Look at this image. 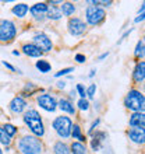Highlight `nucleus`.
<instances>
[{"label":"nucleus","mask_w":145,"mask_h":154,"mask_svg":"<svg viewBox=\"0 0 145 154\" xmlns=\"http://www.w3.org/2000/svg\"><path fill=\"white\" fill-rule=\"evenodd\" d=\"M18 149L22 154H40L43 151V144L39 137L32 134H25L18 142Z\"/></svg>","instance_id":"f257e3e1"},{"label":"nucleus","mask_w":145,"mask_h":154,"mask_svg":"<svg viewBox=\"0 0 145 154\" xmlns=\"http://www.w3.org/2000/svg\"><path fill=\"white\" fill-rule=\"evenodd\" d=\"M24 122L28 125V128L31 129L36 137H42L45 134V126L42 122V116L39 115V112L35 109H29L24 114Z\"/></svg>","instance_id":"f03ea898"},{"label":"nucleus","mask_w":145,"mask_h":154,"mask_svg":"<svg viewBox=\"0 0 145 154\" xmlns=\"http://www.w3.org/2000/svg\"><path fill=\"white\" fill-rule=\"evenodd\" d=\"M124 105L134 112H142L145 111V95H142L138 90H131L127 97L124 98Z\"/></svg>","instance_id":"7ed1b4c3"},{"label":"nucleus","mask_w":145,"mask_h":154,"mask_svg":"<svg viewBox=\"0 0 145 154\" xmlns=\"http://www.w3.org/2000/svg\"><path fill=\"white\" fill-rule=\"evenodd\" d=\"M53 129L56 130V133L63 139L70 137L71 134V119L67 116H57L55 121H53Z\"/></svg>","instance_id":"20e7f679"},{"label":"nucleus","mask_w":145,"mask_h":154,"mask_svg":"<svg viewBox=\"0 0 145 154\" xmlns=\"http://www.w3.org/2000/svg\"><path fill=\"white\" fill-rule=\"evenodd\" d=\"M17 28L16 24L10 20H1L0 21V41L1 42H10L16 38Z\"/></svg>","instance_id":"39448f33"},{"label":"nucleus","mask_w":145,"mask_h":154,"mask_svg":"<svg viewBox=\"0 0 145 154\" xmlns=\"http://www.w3.org/2000/svg\"><path fill=\"white\" fill-rule=\"evenodd\" d=\"M85 17H87V23L89 25H98L105 20L106 13L103 8L98 7V6H89V7H87Z\"/></svg>","instance_id":"423d86ee"},{"label":"nucleus","mask_w":145,"mask_h":154,"mask_svg":"<svg viewBox=\"0 0 145 154\" xmlns=\"http://www.w3.org/2000/svg\"><path fill=\"white\" fill-rule=\"evenodd\" d=\"M32 39H34V45H35L42 53L50 52V51H52V41H50V38H49L46 34L36 32Z\"/></svg>","instance_id":"0eeeda50"},{"label":"nucleus","mask_w":145,"mask_h":154,"mask_svg":"<svg viewBox=\"0 0 145 154\" xmlns=\"http://www.w3.org/2000/svg\"><path fill=\"white\" fill-rule=\"evenodd\" d=\"M36 101H38V104H39V106L42 109L48 111V112H53L57 108L56 100L50 94H42V95H39V97L36 98Z\"/></svg>","instance_id":"6e6552de"},{"label":"nucleus","mask_w":145,"mask_h":154,"mask_svg":"<svg viewBox=\"0 0 145 154\" xmlns=\"http://www.w3.org/2000/svg\"><path fill=\"white\" fill-rule=\"evenodd\" d=\"M85 28H87V24H85L81 18H78V17H72V18H70L69 32L71 34V35H75V37L77 35H81V34L85 31Z\"/></svg>","instance_id":"1a4fd4ad"},{"label":"nucleus","mask_w":145,"mask_h":154,"mask_svg":"<svg viewBox=\"0 0 145 154\" xmlns=\"http://www.w3.org/2000/svg\"><path fill=\"white\" fill-rule=\"evenodd\" d=\"M129 137L134 143L138 144H144L145 143V129L142 128H131L129 130Z\"/></svg>","instance_id":"9d476101"},{"label":"nucleus","mask_w":145,"mask_h":154,"mask_svg":"<svg viewBox=\"0 0 145 154\" xmlns=\"http://www.w3.org/2000/svg\"><path fill=\"white\" fill-rule=\"evenodd\" d=\"M49 6L46 3H36L35 6L29 8V11L32 13V16L35 17L36 20H43V14L48 13Z\"/></svg>","instance_id":"9b49d317"},{"label":"nucleus","mask_w":145,"mask_h":154,"mask_svg":"<svg viewBox=\"0 0 145 154\" xmlns=\"http://www.w3.org/2000/svg\"><path fill=\"white\" fill-rule=\"evenodd\" d=\"M25 106H27V102H25V100L22 97L13 98L11 102H10V109H11V112H14V114L22 112V111L25 109Z\"/></svg>","instance_id":"f8f14e48"},{"label":"nucleus","mask_w":145,"mask_h":154,"mask_svg":"<svg viewBox=\"0 0 145 154\" xmlns=\"http://www.w3.org/2000/svg\"><path fill=\"white\" fill-rule=\"evenodd\" d=\"M130 125L131 128H142L145 129V114L142 112H134L130 118Z\"/></svg>","instance_id":"ddd939ff"},{"label":"nucleus","mask_w":145,"mask_h":154,"mask_svg":"<svg viewBox=\"0 0 145 154\" xmlns=\"http://www.w3.org/2000/svg\"><path fill=\"white\" fill-rule=\"evenodd\" d=\"M133 77L134 80L140 83L145 79V62H140L137 66H135V69H134V73H133Z\"/></svg>","instance_id":"4468645a"},{"label":"nucleus","mask_w":145,"mask_h":154,"mask_svg":"<svg viewBox=\"0 0 145 154\" xmlns=\"http://www.w3.org/2000/svg\"><path fill=\"white\" fill-rule=\"evenodd\" d=\"M22 51H24L25 55H28V56H31V57H39L40 55H42V52H40L34 44H25L24 46H22Z\"/></svg>","instance_id":"2eb2a0df"},{"label":"nucleus","mask_w":145,"mask_h":154,"mask_svg":"<svg viewBox=\"0 0 145 154\" xmlns=\"http://www.w3.org/2000/svg\"><path fill=\"white\" fill-rule=\"evenodd\" d=\"M59 108L61 111H64L67 114H75V109H74V106H72V102L70 100H66V98H61L60 101H59Z\"/></svg>","instance_id":"dca6fc26"},{"label":"nucleus","mask_w":145,"mask_h":154,"mask_svg":"<svg viewBox=\"0 0 145 154\" xmlns=\"http://www.w3.org/2000/svg\"><path fill=\"white\" fill-rule=\"evenodd\" d=\"M28 6L24 3H20V4H16L14 7H13V14L14 16H17L18 18H22V17H25V14L28 13Z\"/></svg>","instance_id":"f3484780"},{"label":"nucleus","mask_w":145,"mask_h":154,"mask_svg":"<svg viewBox=\"0 0 145 154\" xmlns=\"http://www.w3.org/2000/svg\"><path fill=\"white\" fill-rule=\"evenodd\" d=\"M53 153L55 154H71V151H70V147L64 142H57L53 146Z\"/></svg>","instance_id":"a211bd4d"},{"label":"nucleus","mask_w":145,"mask_h":154,"mask_svg":"<svg viewBox=\"0 0 145 154\" xmlns=\"http://www.w3.org/2000/svg\"><path fill=\"white\" fill-rule=\"evenodd\" d=\"M48 18L50 20H60L61 18V10L56 6H50L48 8Z\"/></svg>","instance_id":"6ab92c4d"},{"label":"nucleus","mask_w":145,"mask_h":154,"mask_svg":"<svg viewBox=\"0 0 145 154\" xmlns=\"http://www.w3.org/2000/svg\"><path fill=\"white\" fill-rule=\"evenodd\" d=\"M103 137H105V133H101V132H98V133L93 134V139H92V142H91V147H92L95 151L99 150V147H101V143H102V140H103Z\"/></svg>","instance_id":"aec40b11"},{"label":"nucleus","mask_w":145,"mask_h":154,"mask_svg":"<svg viewBox=\"0 0 145 154\" xmlns=\"http://www.w3.org/2000/svg\"><path fill=\"white\" fill-rule=\"evenodd\" d=\"M70 150L72 151V154H87V147L84 143L80 142H74L70 147Z\"/></svg>","instance_id":"412c9836"},{"label":"nucleus","mask_w":145,"mask_h":154,"mask_svg":"<svg viewBox=\"0 0 145 154\" xmlns=\"http://www.w3.org/2000/svg\"><path fill=\"white\" fill-rule=\"evenodd\" d=\"M70 136H72V137L77 139V140H80V143L85 142V137L82 136V133H81L80 125H77V123H74V125L71 126V134H70Z\"/></svg>","instance_id":"4be33fe9"},{"label":"nucleus","mask_w":145,"mask_h":154,"mask_svg":"<svg viewBox=\"0 0 145 154\" xmlns=\"http://www.w3.org/2000/svg\"><path fill=\"white\" fill-rule=\"evenodd\" d=\"M61 14H64V16H72L74 11H75V6L72 3H64L61 4Z\"/></svg>","instance_id":"5701e85b"},{"label":"nucleus","mask_w":145,"mask_h":154,"mask_svg":"<svg viewBox=\"0 0 145 154\" xmlns=\"http://www.w3.org/2000/svg\"><path fill=\"white\" fill-rule=\"evenodd\" d=\"M0 143L4 144V146H10V143H11V137L6 133L3 125H0Z\"/></svg>","instance_id":"b1692460"},{"label":"nucleus","mask_w":145,"mask_h":154,"mask_svg":"<svg viewBox=\"0 0 145 154\" xmlns=\"http://www.w3.org/2000/svg\"><path fill=\"white\" fill-rule=\"evenodd\" d=\"M36 69L39 70L40 73H48L49 70L52 69V66H50V63L46 60H38L36 62Z\"/></svg>","instance_id":"393cba45"},{"label":"nucleus","mask_w":145,"mask_h":154,"mask_svg":"<svg viewBox=\"0 0 145 154\" xmlns=\"http://www.w3.org/2000/svg\"><path fill=\"white\" fill-rule=\"evenodd\" d=\"M134 55H135L137 57H144L145 56V44H144V41H140V42L137 44Z\"/></svg>","instance_id":"a878e982"},{"label":"nucleus","mask_w":145,"mask_h":154,"mask_svg":"<svg viewBox=\"0 0 145 154\" xmlns=\"http://www.w3.org/2000/svg\"><path fill=\"white\" fill-rule=\"evenodd\" d=\"M3 128H4V130H6V133L10 136V137H13L14 134L17 133V128L14 125H11V123H6V125H3Z\"/></svg>","instance_id":"bb28decb"},{"label":"nucleus","mask_w":145,"mask_h":154,"mask_svg":"<svg viewBox=\"0 0 145 154\" xmlns=\"http://www.w3.org/2000/svg\"><path fill=\"white\" fill-rule=\"evenodd\" d=\"M77 105H78V108H80L81 111H87V109L89 108V102L87 101L85 98H81L80 101H78V104H77Z\"/></svg>","instance_id":"cd10ccee"},{"label":"nucleus","mask_w":145,"mask_h":154,"mask_svg":"<svg viewBox=\"0 0 145 154\" xmlns=\"http://www.w3.org/2000/svg\"><path fill=\"white\" fill-rule=\"evenodd\" d=\"M95 91H96V85L91 84L88 87V90H87V95H88L89 98H93V97H95Z\"/></svg>","instance_id":"c85d7f7f"},{"label":"nucleus","mask_w":145,"mask_h":154,"mask_svg":"<svg viewBox=\"0 0 145 154\" xmlns=\"http://www.w3.org/2000/svg\"><path fill=\"white\" fill-rule=\"evenodd\" d=\"M72 67H67V69H63V70H59L56 74H55V77H61V76H66V74H69L72 72Z\"/></svg>","instance_id":"c756f323"},{"label":"nucleus","mask_w":145,"mask_h":154,"mask_svg":"<svg viewBox=\"0 0 145 154\" xmlns=\"http://www.w3.org/2000/svg\"><path fill=\"white\" fill-rule=\"evenodd\" d=\"M77 91L80 93V95H81V98H85V95H87V90L82 87L81 84H78L77 85Z\"/></svg>","instance_id":"7c9ffc66"},{"label":"nucleus","mask_w":145,"mask_h":154,"mask_svg":"<svg viewBox=\"0 0 145 154\" xmlns=\"http://www.w3.org/2000/svg\"><path fill=\"white\" fill-rule=\"evenodd\" d=\"M75 62H78V63H84V62H85V56H84V55H81V53L75 55Z\"/></svg>","instance_id":"2f4dec72"},{"label":"nucleus","mask_w":145,"mask_h":154,"mask_svg":"<svg viewBox=\"0 0 145 154\" xmlns=\"http://www.w3.org/2000/svg\"><path fill=\"white\" fill-rule=\"evenodd\" d=\"M99 122H101V119H96V121L93 122L92 125H91V129H89V133L92 134V132H93V129H95V128H96L98 125H99Z\"/></svg>","instance_id":"473e14b6"},{"label":"nucleus","mask_w":145,"mask_h":154,"mask_svg":"<svg viewBox=\"0 0 145 154\" xmlns=\"http://www.w3.org/2000/svg\"><path fill=\"white\" fill-rule=\"evenodd\" d=\"M3 65L4 66H6V67H7V69L8 70H11V72H16V67H14V66H11V65H10V63H8V62H3Z\"/></svg>","instance_id":"72a5a7b5"},{"label":"nucleus","mask_w":145,"mask_h":154,"mask_svg":"<svg viewBox=\"0 0 145 154\" xmlns=\"http://www.w3.org/2000/svg\"><path fill=\"white\" fill-rule=\"evenodd\" d=\"M144 20H145V11L141 13V14H140V16L135 18V23H140V21H144Z\"/></svg>","instance_id":"f704fd0d"},{"label":"nucleus","mask_w":145,"mask_h":154,"mask_svg":"<svg viewBox=\"0 0 145 154\" xmlns=\"http://www.w3.org/2000/svg\"><path fill=\"white\" fill-rule=\"evenodd\" d=\"M57 87H59V88H64L66 83H64V81H59V83H57Z\"/></svg>","instance_id":"c9c22d12"},{"label":"nucleus","mask_w":145,"mask_h":154,"mask_svg":"<svg viewBox=\"0 0 145 154\" xmlns=\"http://www.w3.org/2000/svg\"><path fill=\"white\" fill-rule=\"evenodd\" d=\"M145 11V3H142V6L140 7V13H144Z\"/></svg>","instance_id":"e433bc0d"},{"label":"nucleus","mask_w":145,"mask_h":154,"mask_svg":"<svg viewBox=\"0 0 145 154\" xmlns=\"http://www.w3.org/2000/svg\"><path fill=\"white\" fill-rule=\"evenodd\" d=\"M108 55H109V53H103V55H101V56H99V59L102 60V59H105V57L108 56Z\"/></svg>","instance_id":"4c0bfd02"},{"label":"nucleus","mask_w":145,"mask_h":154,"mask_svg":"<svg viewBox=\"0 0 145 154\" xmlns=\"http://www.w3.org/2000/svg\"><path fill=\"white\" fill-rule=\"evenodd\" d=\"M93 74H95V70H91V73H89V77H93Z\"/></svg>","instance_id":"58836bf2"},{"label":"nucleus","mask_w":145,"mask_h":154,"mask_svg":"<svg viewBox=\"0 0 145 154\" xmlns=\"http://www.w3.org/2000/svg\"><path fill=\"white\" fill-rule=\"evenodd\" d=\"M13 55H16V56H18V55H20V52H18V51H14V52H13Z\"/></svg>","instance_id":"ea45409f"},{"label":"nucleus","mask_w":145,"mask_h":154,"mask_svg":"<svg viewBox=\"0 0 145 154\" xmlns=\"http://www.w3.org/2000/svg\"><path fill=\"white\" fill-rule=\"evenodd\" d=\"M0 154H3V151H1V149H0Z\"/></svg>","instance_id":"a19ab883"},{"label":"nucleus","mask_w":145,"mask_h":154,"mask_svg":"<svg viewBox=\"0 0 145 154\" xmlns=\"http://www.w3.org/2000/svg\"><path fill=\"white\" fill-rule=\"evenodd\" d=\"M144 44H145V37H144Z\"/></svg>","instance_id":"79ce46f5"}]
</instances>
